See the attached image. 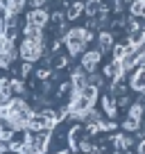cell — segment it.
Masks as SVG:
<instances>
[{"mask_svg": "<svg viewBox=\"0 0 145 154\" xmlns=\"http://www.w3.org/2000/svg\"><path fill=\"white\" fill-rule=\"evenodd\" d=\"M93 38H95V36H93L91 29H86V27H70V29H66L61 43L66 45L68 54L77 57V54H82L84 50L88 48V43H91Z\"/></svg>", "mask_w": 145, "mask_h": 154, "instance_id": "1", "label": "cell"}, {"mask_svg": "<svg viewBox=\"0 0 145 154\" xmlns=\"http://www.w3.org/2000/svg\"><path fill=\"white\" fill-rule=\"evenodd\" d=\"M16 57H18V48L14 43V36L0 32V68H9Z\"/></svg>", "mask_w": 145, "mask_h": 154, "instance_id": "2", "label": "cell"}, {"mask_svg": "<svg viewBox=\"0 0 145 154\" xmlns=\"http://www.w3.org/2000/svg\"><path fill=\"white\" fill-rule=\"evenodd\" d=\"M18 57L27 63H34L43 57V43L41 41H29V38H23L18 45Z\"/></svg>", "mask_w": 145, "mask_h": 154, "instance_id": "3", "label": "cell"}, {"mask_svg": "<svg viewBox=\"0 0 145 154\" xmlns=\"http://www.w3.org/2000/svg\"><path fill=\"white\" fill-rule=\"evenodd\" d=\"M54 127V116L52 111H43V113H32L27 122V131L32 134H43V131H50Z\"/></svg>", "mask_w": 145, "mask_h": 154, "instance_id": "4", "label": "cell"}, {"mask_svg": "<svg viewBox=\"0 0 145 154\" xmlns=\"http://www.w3.org/2000/svg\"><path fill=\"white\" fill-rule=\"evenodd\" d=\"M100 59H102V52H100V50H84L79 68H82V70H86L88 75H93V72L97 70V66H100Z\"/></svg>", "mask_w": 145, "mask_h": 154, "instance_id": "5", "label": "cell"}, {"mask_svg": "<svg viewBox=\"0 0 145 154\" xmlns=\"http://www.w3.org/2000/svg\"><path fill=\"white\" fill-rule=\"evenodd\" d=\"M25 2H27V0H0V11L5 14V18L18 16L20 11L25 9Z\"/></svg>", "mask_w": 145, "mask_h": 154, "instance_id": "6", "label": "cell"}, {"mask_svg": "<svg viewBox=\"0 0 145 154\" xmlns=\"http://www.w3.org/2000/svg\"><path fill=\"white\" fill-rule=\"evenodd\" d=\"M27 25H34V27H41V29H45V25L50 23V14L45 9H32L27 14V20H25Z\"/></svg>", "mask_w": 145, "mask_h": 154, "instance_id": "7", "label": "cell"}, {"mask_svg": "<svg viewBox=\"0 0 145 154\" xmlns=\"http://www.w3.org/2000/svg\"><path fill=\"white\" fill-rule=\"evenodd\" d=\"M129 88H134L136 93H143L145 95V63H140L129 77Z\"/></svg>", "mask_w": 145, "mask_h": 154, "instance_id": "8", "label": "cell"}, {"mask_svg": "<svg viewBox=\"0 0 145 154\" xmlns=\"http://www.w3.org/2000/svg\"><path fill=\"white\" fill-rule=\"evenodd\" d=\"M70 84H72V91H82L84 86H88V72L82 70V68H75L70 77Z\"/></svg>", "mask_w": 145, "mask_h": 154, "instance_id": "9", "label": "cell"}, {"mask_svg": "<svg viewBox=\"0 0 145 154\" xmlns=\"http://www.w3.org/2000/svg\"><path fill=\"white\" fill-rule=\"evenodd\" d=\"M97 50H100L102 54L109 52V50H113V34L111 32H106V29H102L100 34H97Z\"/></svg>", "mask_w": 145, "mask_h": 154, "instance_id": "10", "label": "cell"}, {"mask_svg": "<svg viewBox=\"0 0 145 154\" xmlns=\"http://www.w3.org/2000/svg\"><path fill=\"white\" fill-rule=\"evenodd\" d=\"M23 36L29 38V41H41V43H43V29H41V27H34V25H27V23H25Z\"/></svg>", "mask_w": 145, "mask_h": 154, "instance_id": "11", "label": "cell"}, {"mask_svg": "<svg viewBox=\"0 0 145 154\" xmlns=\"http://www.w3.org/2000/svg\"><path fill=\"white\" fill-rule=\"evenodd\" d=\"M104 9V5H102V0H86L84 2V14L91 16V18H95L100 11Z\"/></svg>", "mask_w": 145, "mask_h": 154, "instance_id": "12", "label": "cell"}, {"mask_svg": "<svg viewBox=\"0 0 145 154\" xmlns=\"http://www.w3.org/2000/svg\"><path fill=\"white\" fill-rule=\"evenodd\" d=\"M102 109H104V113L109 116V118H116V113H118V104H116V100H113L111 95L102 97Z\"/></svg>", "mask_w": 145, "mask_h": 154, "instance_id": "13", "label": "cell"}, {"mask_svg": "<svg viewBox=\"0 0 145 154\" xmlns=\"http://www.w3.org/2000/svg\"><path fill=\"white\" fill-rule=\"evenodd\" d=\"M84 11V2H79V0H72V2H68V11H66V18L68 20H75L79 14Z\"/></svg>", "mask_w": 145, "mask_h": 154, "instance_id": "14", "label": "cell"}, {"mask_svg": "<svg viewBox=\"0 0 145 154\" xmlns=\"http://www.w3.org/2000/svg\"><path fill=\"white\" fill-rule=\"evenodd\" d=\"M11 95H14L11 93V79L9 77H2L0 79V102H7Z\"/></svg>", "mask_w": 145, "mask_h": 154, "instance_id": "15", "label": "cell"}, {"mask_svg": "<svg viewBox=\"0 0 145 154\" xmlns=\"http://www.w3.org/2000/svg\"><path fill=\"white\" fill-rule=\"evenodd\" d=\"M143 111H145V106L140 104V102H136V104L129 106V116H127V118H131V120L140 122V120H143Z\"/></svg>", "mask_w": 145, "mask_h": 154, "instance_id": "16", "label": "cell"}, {"mask_svg": "<svg viewBox=\"0 0 145 154\" xmlns=\"http://www.w3.org/2000/svg\"><path fill=\"white\" fill-rule=\"evenodd\" d=\"M131 16H145V0H129Z\"/></svg>", "mask_w": 145, "mask_h": 154, "instance_id": "17", "label": "cell"}, {"mask_svg": "<svg viewBox=\"0 0 145 154\" xmlns=\"http://www.w3.org/2000/svg\"><path fill=\"white\" fill-rule=\"evenodd\" d=\"M113 145H116L118 149H127L131 145V136H127V134H118V136H113Z\"/></svg>", "mask_w": 145, "mask_h": 154, "instance_id": "18", "label": "cell"}, {"mask_svg": "<svg viewBox=\"0 0 145 154\" xmlns=\"http://www.w3.org/2000/svg\"><path fill=\"white\" fill-rule=\"evenodd\" d=\"M79 143H82V127H72L70 129V147L79 149Z\"/></svg>", "mask_w": 145, "mask_h": 154, "instance_id": "19", "label": "cell"}, {"mask_svg": "<svg viewBox=\"0 0 145 154\" xmlns=\"http://www.w3.org/2000/svg\"><path fill=\"white\" fill-rule=\"evenodd\" d=\"M122 129L125 131H140V122L131 120V118H127L125 122H122Z\"/></svg>", "mask_w": 145, "mask_h": 154, "instance_id": "20", "label": "cell"}, {"mask_svg": "<svg viewBox=\"0 0 145 154\" xmlns=\"http://www.w3.org/2000/svg\"><path fill=\"white\" fill-rule=\"evenodd\" d=\"M11 93H14V95H23L25 93V84L20 82V79H11Z\"/></svg>", "mask_w": 145, "mask_h": 154, "instance_id": "21", "label": "cell"}, {"mask_svg": "<svg viewBox=\"0 0 145 154\" xmlns=\"http://www.w3.org/2000/svg\"><path fill=\"white\" fill-rule=\"evenodd\" d=\"M50 20L61 25V23H66V14H63V11H54V14H50Z\"/></svg>", "mask_w": 145, "mask_h": 154, "instance_id": "22", "label": "cell"}, {"mask_svg": "<svg viewBox=\"0 0 145 154\" xmlns=\"http://www.w3.org/2000/svg\"><path fill=\"white\" fill-rule=\"evenodd\" d=\"M50 75H52L50 68H41V70H36V77H39V79H48Z\"/></svg>", "mask_w": 145, "mask_h": 154, "instance_id": "23", "label": "cell"}, {"mask_svg": "<svg viewBox=\"0 0 145 154\" xmlns=\"http://www.w3.org/2000/svg\"><path fill=\"white\" fill-rule=\"evenodd\" d=\"M45 2H48V0H29L32 9H43V7H45Z\"/></svg>", "mask_w": 145, "mask_h": 154, "instance_id": "24", "label": "cell"}, {"mask_svg": "<svg viewBox=\"0 0 145 154\" xmlns=\"http://www.w3.org/2000/svg\"><path fill=\"white\" fill-rule=\"evenodd\" d=\"M29 72H32V63H27V61H23V66H20V75L23 77H27Z\"/></svg>", "mask_w": 145, "mask_h": 154, "instance_id": "25", "label": "cell"}, {"mask_svg": "<svg viewBox=\"0 0 145 154\" xmlns=\"http://www.w3.org/2000/svg\"><path fill=\"white\" fill-rule=\"evenodd\" d=\"M136 154H145V138L140 140L138 145H136Z\"/></svg>", "mask_w": 145, "mask_h": 154, "instance_id": "26", "label": "cell"}, {"mask_svg": "<svg viewBox=\"0 0 145 154\" xmlns=\"http://www.w3.org/2000/svg\"><path fill=\"white\" fill-rule=\"evenodd\" d=\"M57 154H70V152H66V149H63V152H57Z\"/></svg>", "mask_w": 145, "mask_h": 154, "instance_id": "27", "label": "cell"}]
</instances>
